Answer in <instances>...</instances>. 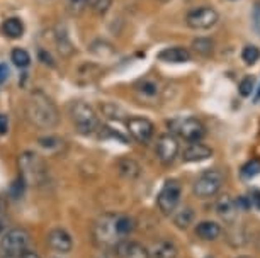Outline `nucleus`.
Instances as JSON below:
<instances>
[{"instance_id":"dca6fc26","label":"nucleus","mask_w":260,"mask_h":258,"mask_svg":"<svg viewBox=\"0 0 260 258\" xmlns=\"http://www.w3.org/2000/svg\"><path fill=\"white\" fill-rule=\"evenodd\" d=\"M116 170L122 178L126 180H136L141 175V167L138 162H135L133 158L122 157L116 162Z\"/></svg>"},{"instance_id":"a878e982","label":"nucleus","mask_w":260,"mask_h":258,"mask_svg":"<svg viewBox=\"0 0 260 258\" xmlns=\"http://www.w3.org/2000/svg\"><path fill=\"white\" fill-rule=\"evenodd\" d=\"M101 110H102V114H104L107 119H112V121H121V119L126 118L124 110H122L119 105L111 104V102H106V104H102Z\"/></svg>"},{"instance_id":"b1692460","label":"nucleus","mask_w":260,"mask_h":258,"mask_svg":"<svg viewBox=\"0 0 260 258\" xmlns=\"http://www.w3.org/2000/svg\"><path fill=\"white\" fill-rule=\"evenodd\" d=\"M135 219L129 217V216H117L116 217V231L117 235H119V238L122 236H127L131 235V233L135 231Z\"/></svg>"},{"instance_id":"aec40b11","label":"nucleus","mask_w":260,"mask_h":258,"mask_svg":"<svg viewBox=\"0 0 260 258\" xmlns=\"http://www.w3.org/2000/svg\"><path fill=\"white\" fill-rule=\"evenodd\" d=\"M55 43H56V48H58V51H60V55L65 56V58L72 56L73 51H75V48H73L70 38H68V34L65 31V27L58 26L56 32H55Z\"/></svg>"},{"instance_id":"4c0bfd02","label":"nucleus","mask_w":260,"mask_h":258,"mask_svg":"<svg viewBox=\"0 0 260 258\" xmlns=\"http://www.w3.org/2000/svg\"><path fill=\"white\" fill-rule=\"evenodd\" d=\"M9 80V66L6 63H0V85Z\"/></svg>"},{"instance_id":"c756f323","label":"nucleus","mask_w":260,"mask_h":258,"mask_svg":"<svg viewBox=\"0 0 260 258\" xmlns=\"http://www.w3.org/2000/svg\"><path fill=\"white\" fill-rule=\"evenodd\" d=\"M242 60L245 61V65H255L260 60V50L257 46L248 45L242 50Z\"/></svg>"},{"instance_id":"423d86ee","label":"nucleus","mask_w":260,"mask_h":258,"mask_svg":"<svg viewBox=\"0 0 260 258\" xmlns=\"http://www.w3.org/2000/svg\"><path fill=\"white\" fill-rule=\"evenodd\" d=\"M29 243H31L29 233L22 230V228H14V230H9L2 236V240H0V251H2L4 256L17 255V253L27 250Z\"/></svg>"},{"instance_id":"6e6552de","label":"nucleus","mask_w":260,"mask_h":258,"mask_svg":"<svg viewBox=\"0 0 260 258\" xmlns=\"http://www.w3.org/2000/svg\"><path fill=\"white\" fill-rule=\"evenodd\" d=\"M170 126L174 128L179 138H182L184 141H189V143H198L206 134L203 123L196 118L177 119V121H174V123H170Z\"/></svg>"},{"instance_id":"9d476101","label":"nucleus","mask_w":260,"mask_h":258,"mask_svg":"<svg viewBox=\"0 0 260 258\" xmlns=\"http://www.w3.org/2000/svg\"><path fill=\"white\" fill-rule=\"evenodd\" d=\"M156 157L164 165H170L174 163L175 157L179 153V143L177 139L174 138L172 134H161L158 141H156Z\"/></svg>"},{"instance_id":"f8f14e48","label":"nucleus","mask_w":260,"mask_h":258,"mask_svg":"<svg viewBox=\"0 0 260 258\" xmlns=\"http://www.w3.org/2000/svg\"><path fill=\"white\" fill-rule=\"evenodd\" d=\"M46 243H48V246L56 253H70L73 248L72 236L68 235L65 230H61V228H55V230H51L48 233Z\"/></svg>"},{"instance_id":"58836bf2","label":"nucleus","mask_w":260,"mask_h":258,"mask_svg":"<svg viewBox=\"0 0 260 258\" xmlns=\"http://www.w3.org/2000/svg\"><path fill=\"white\" fill-rule=\"evenodd\" d=\"M4 258H39L38 253H34V251H22V253H17V255H9V256H4Z\"/></svg>"},{"instance_id":"c03bdc74","label":"nucleus","mask_w":260,"mask_h":258,"mask_svg":"<svg viewBox=\"0 0 260 258\" xmlns=\"http://www.w3.org/2000/svg\"><path fill=\"white\" fill-rule=\"evenodd\" d=\"M208 258H213V256H208Z\"/></svg>"},{"instance_id":"7c9ffc66","label":"nucleus","mask_w":260,"mask_h":258,"mask_svg":"<svg viewBox=\"0 0 260 258\" xmlns=\"http://www.w3.org/2000/svg\"><path fill=\"white\" fill-rule=\"evenodd\" d=\"M228 241L232 243L233 246H242L243 243H245L243 230L237 225V223H235V225H230V230H228Z\"/></svg>"},{"instance_id":"20e7f679","label":"nucleus","mask_w":260,"mask_h":258,"mask_svg":"<svg viewBox=\"0 0 260 258\" xmlns=\"http://www.w3.org/2000/svg\"><path fill=\"white\" fill-rule=\"evenodd\" d=\"M224 182V177L219 170H208V172L201 173L198 178H196L194 186H192V192L194 196H198L199 199H209L214 197L216 194L219 192Z\"/></svg>"},{"instance_id":"f704fd0d","label":"nucleus","mask_w":260,"mask_h":258,"mask_svg":"<svg viewBox=\"0 0 260 258\" xmlns=\"http://www.w3.org/2000/svg\"><path fill=\"white\" fill-rule=\"evenodd\" d=\"M248 201H250V207L257 209L260 211V189H252V191L248 192Z\"/></svg>"},{"instance_id":"39448f33","label":"nucleus","mask_w":260,"mask_h":258,"mask_svg":"<svg viewBox=\"0 0 260 258\" xmlns=\"http://www.w3.org/2000/svg\"><path fill=\"white\" fill-rule=\"evenodd\" d=\"M70 113L73 124H75V128L82 134H90L99 128V119H97L95 110L89 104H85V102H75L72 105Z\"/></svg>"},{"instance_id":"37998d69","label":"nucleus","mask_w":260,"mask_h":258,"mask_svg":"<svg viewBox=\"0 0 260 258\" xmlns=\"http://www.w3.org/2000/svg\"><path fill=\"white\" fill-rule=\"evenodd\" d=\"M240 258H248V256H240Z\"/></svg>"},{"instance_id":"4468645a","label":"nucleus","mask_w":260,"mask_h":258,"mask_svg":"<svg viewBox=\"0 0 260 258\" xmlns=\"http://www.w3.org/2000/svg\"><path fill=\"white\" fill-rule=\"evenodd\" d=\"M114 248L119 258H150L148 250L136 241H119Z\"/></svg>"},{"instance_id":"5701e85b","label":"nucleus","mask_w":260,"mask_h":258,"mask_svg":"<svg viewBox=\"0 0 260 258\" xmlns=\"http://www.w3.org/2000/svg\"><path fill=\"white\" fill-rule=\"evenodd\" d=\"M174 223H175V226L180 228V230H187V228L194 223V211L190 207H182L174 216Z\"/></svg>"},{"instance_id":"a211bd4d","label":"nucleus","mask_w":260,"mask_h":258,"mask_svg":"<svg viewBox=\"0 0 260 258\" xmlns=\"http://www.w3.org/2000/svg\"><path fill=\"white\" fill-rule=\"evenodd\" d=\"M148 253L151 258H177L179 250L172 241L161 240V241H156L155 245L151 246V251Z\"/></svg>"},{"instance_id":"ddd939ff","label":"nucleus","mask_w":260,"mask_h":258,"mask_svg":"<svg viewBox=\"0 0 260 258\" xmlns=\"http://www.w3.org/2000/svg\"><path fill=\"white\" fill-rule=\"evenodd\" d=\"M216 212H218V216L230 226L237 223L240 211L232 196H221L218 199V202H216Z\"/></svg>"},{"instance_id":"f3484780","label":"nucleus","mask_w":260,"mask_h":258,"mask_svg":"<svg viewBox=\"0 0 260 258\" xmlns=\"http://www.w3.org/2000/svg\"><path fill=\"white\" fill-rule=\"evenodd\" d=\"M158 60L165 63H187L190 61V53L182 46L165 48L158 53Z\"/></svg>"},{"instance_id":"ea45409f","label":"nucleus","mask_w":260,"mask_h":258,"mask_svg":"<svg viewBox=\"0 0 260 258\" xmlns=\"http://www.w3.org/2000/svg\"><path fill=\"white\" fill-rule=\"evenodd\" d=\"M9 131V119L6 114H0V134H6Z\"/></svg>"},{"instance_id":"bb28decb","label":"nucleus","mask_w":260,"mask_h":258,"mask_svg":"<svg viewBox=\"0 0 260 258\" xmlns=\"http://www.w3.org/2000/svg\"><path fill=\"white\" fill-rule=\"evenodd\" d=\"M258 173H260V160L258 158L250 160V162L245 163L242 170H240V175H242L243 180H252L257 177Z\"/></svg>"},{"instance_id":"c9c22d12","label":"nucleus","mask_w":260,"mask_h":258,"mask_svg":"<svg viewBox=\"0 0 260 258\" xmlns=\"http://www.w3.org/2000/svg\"><path fill=\"white\" fill-rule=\"evenodd\" d=\"M67 6L70 7V11L78 14L87 7V0H67Z\"/></svg>"},{"instance_id":"1a4fd4ad","label":"nucleus","mask_w":260,"mask_h":258,"mask_svg":"<svg viewBox=\"0 0 260 258\" xmlns=\"http://www.w3.org/2000/svg\"><path fill=\"white\" fill-rule=\"evenodd\" d=\"M180 196H182V189L177 180H167L158 194V209L164 214H172L179 206Z\"/></svg>"},{"instance_id":"393cba45","label":"nucleus","mask_w":260,"mask_h":258,"mask_svg":"<svg viewBox=\"0 0 260 258\" xmlns=\"http://www.w3.org/2000/svg\"><path fill=\"white\" fill-rule=\"evenodd\" d=\"M136 92L141 95V97H145V99H153V97L158 95V84H155L153 80H141L138 85H136Z\"/></svg>"},{"instance_id":"79ce46f5","label":"nucleus","mask_w":260,"mask_h":258,"mask_svg":"<svg viewBox=\"0 0 260 258\" xmlns=\"http://www.w3.org/2000/svg\"><path fill=\"white\" fill-rule=\"evenodd\" d=\"M160 2H164V4H167V2H170V0H160Z\"/></svg>"},{"instance_id":"2f4dec72","label":"nucleus","mask_w":260,"mask_h":258,"mask_svg":"<svg viewBox=\"0 0 260 258\" xmlns=\"http://www.w3.org/2000/svg\"><path fill=\"white\" fill-rule=\"evenodd\" d=\"M253 90H255V79H253V77H245V79L240 82V85H238L240 95L250 97L253 94Z\"/></svg>"},{"instance_id":"473e14b6","label":"nucleus","mask_w":260,"mask_h":258,"mask_svg":"<svg viewBox=\"0 0 260 258\" xmlns=\"http://www.w3.org/2000/svg\"><path fill=\"white\" fill-rule=\"evenodd\" d=\"M87 7L97 14H106L111 7V0H87Z\"/></svg>"},{"instance_id":"2eb2a0df","label":"nucleus","mask_w":260,"mask_h":258,"mask_svg":"<svg viewBox=\"0 0 260 258\" xmlns=\"http://www.w3.org/2000/svg\"><path fill=\"white\" fill-rule=\"evenodd\" d=\"M211 157H213V150H211L209 146L199 143V141H198V143H190L182 153L184 162H187V163L204 162V160H208Z\"/></svg>"},{"instance_id":"a19ab883","label":"nucleus","mask_w":260,"mask_h":258,"mask_svg":"<svg viewBox=\"0 0 260 258\" xmlns=\"http://www.w3.org/2000/svg\"><path fill=\"white\" fill-rule=\"evenodd\" d=\"M255 100H260V85H258V92H257V95H255Z\"/></svg>"},{"instance_id":"c85d7f7f","label":"nucleus","mask_w":260,"mask_h":258,"mask_svg":"<svg viewBox=\"0 0 260 258\" xmlns=\"http://www.w3.org/2000/svg\"><path fill=\"white\" fill-rule=\"evenodd\" d=\"M11 58L17 68H27L31 65V56H29V53L26 50H22V48H16V50L12 51Z\"/></svg>"},{"instance_id":"6ab92c4d","label":"nucleus","mask_w":260,"mask_h":258,"mask_svg":"<svg viewBox=\"0 0 260 258\" xmlns=\"http://www.w3.org/2000/svg\"><path fill=\"white\" fill-rule=\"evenodd\" d=\"M196 235L204 241H214L221 235V226L213 221H203L196 226Z\"/></svg>"},{"instance_id":"0eeeda50","label":"nucleus","mask_w":260,"mask_h":258,"mask_svg":"<svg viewBox=\"0 0 260 258\" xmlns=\"http://www.w3.org/2000/svg\"><path fill=\"white\" fill-rule=\"evenodd\" d=\"M218 21H219L218 12L211 7L190 9L187 16H185V24L190 29H194V31H208V29L214 27Z\"/></svg>"},{"instance_id":"7ed1b4c3","label":"nucleus","mask_w":260,"mask_h":258,"mask_svg":"<svg viewBox=\"0 0 260 258\" xmlns=\"http://www.w3.org/2000/svg\"><path fill=\"white\" fill-rule=\"evenodd\" d=\"M116 214H102L94 223L92 236L99 246H116L119 243V235L116 231Z\"/></svg>"},{"instance_id":"f03ea898","label":"nucleus","mask_w":260,"mask_h":258,"mask_svg":"<svg viewBox=\"0 0 260 258\" xmlns=\"http://www.w3.org/2000/svg\"><path fill=\"white\" fill-rule=\"evenodd\" d=\"M19 170L24 183L29 186H43L48 180V167L38 153L24 152L19 157Z\"/></svg>"},{"instance_id":"4be33fe9","label":"nucleus","mask_w":260,"mask_h":258,"mask_svg":"<svg viewBox=\"0 0 260 258\" xmlns=\"http://www.w3.org/2000/svg\"><path fill=\"white\" fill-rule=\"evenodd\" d=\"M2 31L7 38H11V40H17V38H21L24 34V24L21 19L11 17L2 24Z\"/></svg>"},{"instance_id":"f257e3e1","label":"nucleus","mask_w":260,"mask_h":258,"mask_svg":"<svg viewBox=\"0 0 260 258\" xmlns=\"http://www.w3.org/2000/svg\"><path fill=\"white\" fill-rule=\"evenodd\" d=\"M27 119L39 129H53L58 124V109L43 92H34L26 104Z\"/></svg>"},{"instance_id":"cd10ccee","label":"nucleus","mask_w":260,"mask_h":258,"mask_svg":"<svg viewBox=\"0 0 260 258\" xmlns=\"http://www.w3.org/2000/svg\"><path fill=\"white\" fill-rule=\"evenodd\" d=\"M192 48H194V51L198 53V55L209 56V55H213L214 45H213V41L208 40V38H199V40L192 41Z\"/></svg>"},{"instance_id":"e433bc0d","label":"nucleus","mask_w":260,"mask_h":258,"mask_svg":"<svg viewBox=\"0 0 260 258\" xmlns=\"http://www.w3.org/2000/svg\"><path fill=\"white\" fill-rule=\"evenodd\" d=\"M22 187H24V180L22 178H19V180H16V182L12 183L11 194H12L14 199H17V197L22 196Z\"/></svg>"},{"instance_id":"412c9836","label":"nucleus","mask_w":260,"mask_h":258,"mask_svg":"<svg viewBox=\"0 0 260 258\" xmlns=\"http://www.w3.org/2000/svg\"><path fill=\"white\" fill-rule=\"evenodd\" d=\"M99 77H101V68L97 65H92V63H85L77 71V80L80 84H90V82H94Z\"/></svg>"},{"instance_id":"72a5a7b5","label":"nucleus","mask_w":260,"mask_h":258,"mask_svg":"<svg viewBox=\"0 0 260 258\" xmlns=\"http://www.w3.org/2000/svg\"><path fill=\"white\" fill-rule=\"evenodd\" d=\"M61 143H63V141H60L58 138H53V136H50V138H41V139H39V144H41L43 148H46L48 152H53L55 148H61Z\"/></svg>"},{"instance_id":"9b49d317","label":"nucleus","mask_w":260,"mask_h":258,"mask_svg":"<svg viewBox=\"0 0 260 258\" xmlns=\"http://www.w3.org/2000/svg\"><path fill=\"white\" fill-rule=\"evenodd\" d=\"M127 131L138 143H148L153 138L155 126L145 118H131L127 119Z\"/></svg>"}]
</instances>
